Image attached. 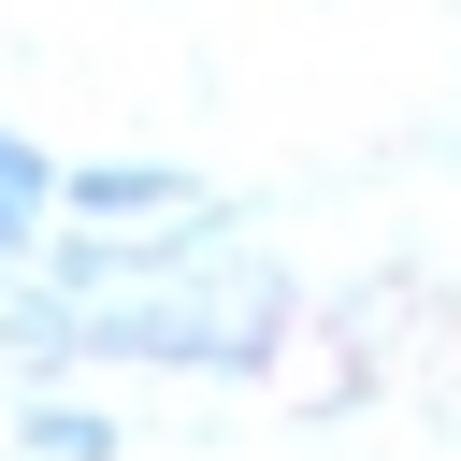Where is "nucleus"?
I'll return each instance as SVG.
<instances>
[{
    "label": "nucleus",
    "mask_w": 461,
    "mask_h": 461,
    "mask_svg": "<svg viewBox=\"0 0 461 461\" xmlns=\"http://www.w3.org/2000/svg\"><path fill=\"white\" fill-rule=\"evenodd\" d=\"M274 274H173V303H86L72 346H115V360H259L274 346Z\"/></svg>",
    "instance_id": "f257e3e1"
},
{
    "label": "nucleus",
    "mask_w": 461,
    "mask_h": 461,
    "mask_svg": "<svg viewBox=\"0 0 461 461\" xmlns=\"http://www.w3.org/2000/svg\"><path fill=\"white\" fill-rule=\"evenodd\" d=\"M43 202H58V173H43V158H29L14 130H0V259H14L29 230H43Z\"/></svg>",
    "instance_id": "7ed1b4c3"
},
{
    "label": "nucleus",
    "mask_w": 461,
    "mask_h": 461,
    "mask_svg": "<svg viewBox=\"0 0 461 461\" xmlns=\"http://www.w3.org/2000/svg\"><path fill=\"white\" fill-rule=\"evenodd\" d=\"M58 202H72V216H173L187 173H173V158H86V173H58Z\"/></svg>",
    "instance_id": "f03ea898"
}]
</instances>
